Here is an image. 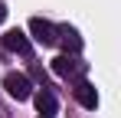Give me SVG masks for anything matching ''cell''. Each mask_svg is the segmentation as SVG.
I'll use <instances>...</instances> for the list:
<instances>
[{
	"label": "cell",
	"instance_id": "7",
	"mask_svg": "<svg viewBox=\"0 0 121 118\" xmlns=\"http://www.w3.org/2000/svg\"><path fill=\"white\" fill-rule=\"evenodd\" d=\"M33 102H36V108H39V115L52 118V112H56V95H52L49 89H39V92L33 95Z\"/></svg>",
	"mask_w": 121,
	"mask_h": 118
},
{
	"label": "cell",
	"instance_id": "1",
	"mask_svg": "<svg viewBox=\"0 0 121 118\" xmlns=\"http://www.w3.org/2000/svg\"><path fill=\"white\" fill-rule=\"evenodd\" d=\"M3 89H7V95L17 98V102L33 98V85H30V79L23 76V72H7L3 76Z\"/></svg>",
	"mask_w": 121,
	"mask_h": 118
},
{
	"label": "cell",
	"instance_id": "5",
	"mask_svg": "<svg viewBox=\"0 0 121 118\" xmlns=\"http://www.w3.org/2000/svg\"><path fill=\"white\" fill-rule=\"evenodd\" d=\"M72 92H75V102H79L82 108H98V92H95V85H92V82L79 79Z\"/></svg>",
	"mask_w": 121,
	"mask_h": 118
},
{
	"label": "cell",
	"instance_id": "4",
	"mask_svg": "<svg viewBox=\"0 0 121 118\" xmlns=\"http://www.w3.org/2000/svg\"><path fill=\"white\" fill-rule=\"evenodd\" d=\"M82 66L75 56H59V59H52V72L56 76H62V79H75V76H82Z\"/></svg>",
	"mask_w": 121,
	"mask_h": 118
},
{
	"label": "cell",
	"instance_id": "9",
	"mask_svg": "<svg viewBox=\"0 0 121 118\" xmlns=\"http://www.w3.org/2000/svg\"><path fill=\"white\" fill-rule=\"evenodd\" d=\"M39 118H46V115H39Z\"/></svg>",
	"mask_w": 121,
	"mask_h": 118
},
{
	"label": "cell",
	"instance_id": "2",
	"mask_svg": "<svg viewBox=\"0 0 121 118\" xmlns=\"http://www.w3.org/2000/svg\"><path fill=\"white\" fill-rule=\"evenodd\" d=\"M30 33H33V39L43 43V46H56V26H52L49 20L33 17V20H30Z\"/></svg>",
	"mask_w": 121,
	"mask_h": 118
},
{
	"label": "cell",
	"instance_id": "8",
	"mask_svg": "<svg viewBox=\"0 0 121 118\" xmlns=\"http://www.w3.org/2000/svg\"><path fill=\"white\" fill-rule=\"evenodd\" d=\"M3 20H7V7L0 3V23H3Z\"/></svg>",
	"mask_w": 121,
	"mask_h": 118
},
{
	"label": "cell",
	"instance_id": "3",
	"mask_svg": "<svg viewBox=\"0 0 121 118\" xmlns=\"http://www.w3.org/2000/svg\"><path fill=\"white\" fill-rule=\"evenodd\" d=\"M3 49L20 53V56H30V53H33V46H30V39L23 36V30H7V33H3Z\"/></svg>",
	"mask_w": 121,
	"mask_h": 118
},
{
	"label": "cell",
	"instance_id": "6",
	"mask_svg": "<svg viewBox=\"0 0 121 118\" xmlns=\"http://www.w3.org/2000/svg\"><path fill=\"white\" fill-rule=\"evenodd\" d=\"M56 43H62V46H65L72 56L82 49V39H79V33H75L72 26H56ZM69 53H65V56H69Z\"/></svg>",
	"mask_w": 121,
	"mask_h": 118
}]
</instances>
